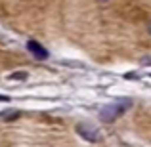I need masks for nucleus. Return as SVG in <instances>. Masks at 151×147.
<instances>
[{
	"instance_id": "f257e3e1",
	"label": "nucleus",
	"mask_w": 151,
	"mask_h": 147,
	"mask_svg": "<svg viewBox=\"0 0 151 147\" xmlns=\"http://www.w3.org/2000/svg\"><path fill=\"white\" fill-rule=\"evenodd\" d=\"M130 105H132V101H119V103H113V105H107L101 109L100 113V118L103 122H113L117 117H121V115H124L126 111L130 109Z\"/></svg>"
},
{
	"instance_id": "f03ea898",
	"label": "nucleus",
	"mask_w": 151,
	"mask_h": 147,
	"mask_svg": "<svg viewBox=\"0 0 151 147\" xmlns=\"http://www.w3.org/2000/svg\"><path fill=\"white\" fill-rule=\"evenodd\" d=\"M77 134L82 138V140L90 141V143H98L100 141V132L94 126H86V124H77Z\"/></svg>"
},
{
	"instance_id": "7ed1b4c3",
	"label": "nucleus",
	"mask_w": 151,
	"mask_h": 147,
	"mask_svg": "<svg viewBox=\"0 0 151 147\" xmlns=\"http://www.w3.org/2000/svg\"><path fill=\"white\" fill-rule=\"evenodd\" d=\"M27 50H29L37 59H46L48 57V50H46L42 44H38L37 40H29L27 42Z\"/></svg>"
},
{
	"instance_id": "20e7f679",
	"label": "nucleus",
	"mask_w": 151,
	"mask_h": 147,
	"mask_svg": "<svg viewBox=\"0 0 151 147\" xmlns=\"http://www.w3.org/2000/svg\"><path fill=\"white\" fill-rule=\"evenodd\" d=\"M19 117V111L12 109V111H4V113H0V118L2 120H15V118Z\"/></svg>"
},
{
	"instance_id": "39448f33",
	"label": "nucleus",
	"mask_w": 151,
	"mask_h": 147,
	"mask_svg": "<svg viewBox=\"0 0 151 147\" xmlns=\"http://www.w3.org/2000/svg\"><path fill=\"white\" fill-rule=\"evenodd\" d=\"M27 71H17V73H12L10 75V80H27Z\"/></svg>"
},
{
	"instance_id": "423d86ee",
	"label": "nucleus",
	"mask_w": 151,
	"mask_h": 147,
	"mask_svg": "<svg viewBox=\"0 0 151 147\" xmlns=\"http://www.w3.org/2000/svg\"><path fill=\"white\" fill-rule=\"evenodd\" d=\"M0 101H8V98L6 96H0Z\"/></svg>"
},
{
	"instance_id": "0eeeda50",
	"label": "nucleus",
	"mask_w": 151,
	"mask_h": 147,
	"mask_svg": "<svg viewBox=\"0 0 151 147\" xmlns=\"http://www.w3.org/2000/svg\"><path fill=\"white\" fill-rule=\"evenodd\" d=\"M147 31H149V34H151V23H149V25H147Z\"/></svg>"
}]
</instances>
